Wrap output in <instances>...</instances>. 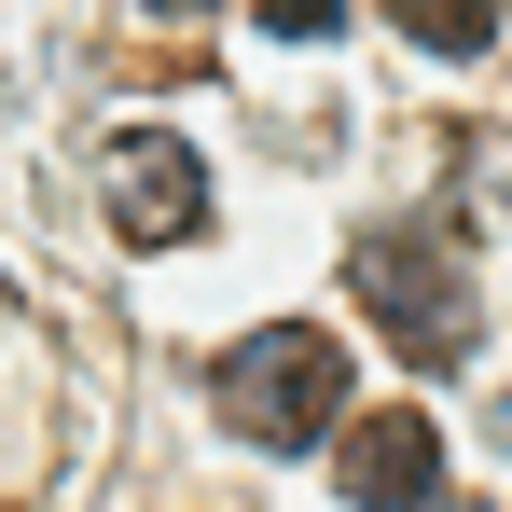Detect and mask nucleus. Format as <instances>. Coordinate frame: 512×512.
I'll return each instance as SVG.
<instances>
[{
	"instance_id": "nucleus-4",
	"label": "nucleus",
	"mask_w": 512,
	"mask_h": 512,
	"mask_svg": "<svg viewBox=\"0 0 512 512\" xmlns=\"http://www.w3.org/2000/svg\"><path fill=\"white\" fill-rule=\"evenodd\" d=\"M346 499L360 512H429L443 499V429L429 416H402V402H388V416H346Z\"/></svg>"
},
{
	"instance_id": "nucleus-3",
	"label": "nucleus",
	"mask_w": 512,
	"mask_h": 512,
	"mask_svg": "<svg viewBox=\"0 0 512 512\" xmlns=\"http://www.w3.org/2000/svg\"><path fill=\"white\" fill-rule=\"evenodd\" d=\"M111 222H125V250H180V236H208V167H194L180 125H139V139L111 153Z\"/></svg>"
},
{
	"instance_id": "nucleus-5",
	"label": "nucleus",
	"mask_w": 512,
	"mask_h": 512,
	"mask_svg": "<svg viewBox=\"0 0 512 512\" xmlns=\"http://www.w3.org/2000/svg\"><path fill=\"white\" fill-rule=\"evenodd\" d=\"M402 28H416L429 56H471V42H485V14H471V0H402Z\"/></svg>"
},
{
	"instance_id": "nucleus-1",
	"label": "nucleus",
	"mask_w": 512,
	"mask_h": 512,
	"mask_svg": "<svg viewBox=\"0 0 512 512\" xmlns=\"http://www.w3.org/2000/svg\"><path fill=\"white\" fill-rule=\"evenodd\" d=\"M346 291H360V319L402 346V360H429V374H443V360H471V333H485L443 222H374V236L346 250Z\"/></svg>"
},
{
	"instance_id": "nucleus-2",
	"label": "nucleus",
	"mask_w": 512,
	"mask_h": 512,
	"mask_svg": "<svg viewBox=\"0 0 512 512\" xmlns=\"http://www.w3.org/2000/svg\"><path fill=\"white\" fill-rule=\"evenodd\" d=\"M222 416H236V443H263V457H305V443L346 416V346L305 333V319L250 333L236 360H222Z\"/></svg>"
}]
</instances>
